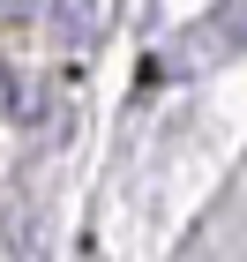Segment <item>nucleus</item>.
<instances>
[{"label": "nucleus", "instance_id": "f257e3e1", "mask_svg": "<svg viewBox=\"0 0 247 262\" xmlns=\"http://www.w3.org/2000/svg\"><path fill=\"white\" fill-rule=\"evenodd\" d=\"M240 45V8H225V15L210 23L203 38H180V45H165L158 60H150V82H165V75H195V68H217Z\"/></svg>", "mask_w": 247, "mask_h": 262}, {"label": "nucleus", "instance_id": "f03ea898", "mask_svg": "<svg viewBox=\"0 0 247 262\" xmlns=\"http://www.w3.org/2000/svg\"><path fill=\"white\" fill-rule=\"evenodd\" d=\"M38 15V0H0V23H30Z\"/></svg>", "mask_w": 247, "mask_h": 262}]
</instances>
